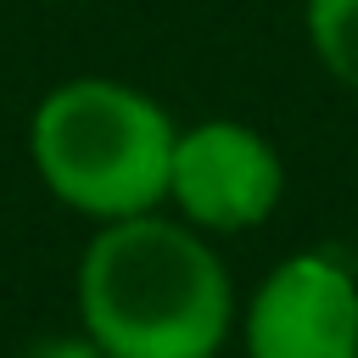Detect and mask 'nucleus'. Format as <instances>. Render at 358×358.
Segmentation results:
<instances>
[{
  "instance_id": "nucleus-3",
  "label": "nucleus",
  "mask_w": 358,
  "mask_h": 358,
  "mask_svg": "<svg viewBox=\"0 0 358 358\" xmlns=\"http://www.w3.org/2000/svg\"><path fill=\"white\" fill-rule=\"evenodd\" d=\"M280 190H285L280 151L257 129L235 117H207L196 129H179L168 162V201L185 213L190 229H213V235L257 229L280 207Z\"/></svg>"
},
{
  "instance_id": "nucleus-2",
  "label": "nucleus",
  "mask_w": 358,
  "mask_h": 358,
  "mask_svg": "<svg viewBox=\"0 0 358 358\" xmlns=\"http://www.w3.org/2000/svg\"><path fill=\"white\" fill-rule=\"evenodd\" d=\"M173 117L134 84L67 78L28 117V162L39 185L95 224L140 218L168 201Z\"/></svg>"
},
{
  "instance_id": "nucleus-1",
  "label": "nucleus",
  "mask_w": 358,
  "mask_h": 358,
  "mask_svg": "<svg viewBox=\"0 0 358 358\" xmlns=\"http://www.w3.org/2000/svg\"><path fill=\"white\" fill-rule=\"evenodd\" d=\"M78 330L112 358H218L235 324L224 257L162 213L101 224L78 257Z\"/></svg>"
},
{
  "instance_id": "nucleus-4",
  "label": "nucleus",
  "mask_w": 358,
  "mask_h": 358,
  "mask_svg": "<svg viewBox=\"0 0 358 358\" xmlns=\"http://www.w3.org/2000/svg\"><path fill=\"white\" fill-rule=\"evenodd\" d=\"M246 358H358V280L336 252L285 257L246 302Z\"/></svg>"
},
{
  "instance_id": "nucleus-6",
  "label": "nucleus",
  "mask_w": 358,
  "mask_h": 358,
  "mask_svg": "<svg viewBox=\"0 0 358 358\" xmlns=\"http://www.w3.org/2000/svg\"><path fill=\"white\" fill-rule=\"evenodd\" d=\"M22 358H112L90 330H62V336H39Z\"/></svg>"
},
{
  "instance_id": "nucleus-5",
  "label": "nucleus",
  "mask_w": 358,
  "mask_h": 358,
  "mask_svg": "<svg viewBox=\"0 0 358 358\" xmlns=\"http://www.w3.org/2000/svg\"><path fill=\"white\" fill-rule=\"evenodd\" d=\"M308 39L319 62L358 90V0H308Z\"/></svg>"
}]
</instances>
